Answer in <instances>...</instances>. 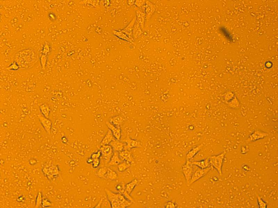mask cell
<instances>
[{
	"instance_id": "6da1fadb",
	"label": "cell",
	"mask_w": 278,
	"mask_h": 208,
	"mask_svg": "<svg viewBox=\"0 0 278 208\" xmlns=\"http://www.w3.org/2000/svg\"><path fill=\"white\" fill-rule=\"evenodd\" d=\"M15 61L21 67L30 68L38 60L36 52L30 48L24 49L18 52L15 56Z\"/></svg>"
},
{
	"instance_id": "7a4b0ae2",
	"label": "cell",
	"mask_w": 278,
	"mask_h": 208,
	"mask_svg": "<svg viewBox=\"0 0 278 208\" xmlns=\"http://www.w3.org/2000/svg\"><path fill=\"white\" fill-rule=\"evenodd\" d=\"M106 195L112 208H125L132 204L131 201L119 193H114L106 189Z\"/></svg>"
},
{
	"instance_id": "3957f363",
	"label": "cell",
	"mask_w": 278,
	"mask_h": 208,
	"mask_svg": "<svg viewBox=\"0 0 278 208\" xmlns=\"http://www.w3.org/2000/svg\"><path fill=\"white\" fill-rule=\"evenodd\" d=\"M226 152H224L217 155L209 156V161L211 166L218 172L219 175L223 174L222 167Z\"/></svg>"
},
{
	"instance_id": "277c9868",
	"label": "cell",
	"mask_w": 278,
	"mask_h": 208,
	"mask_svg": "<svg viewBox=\"0 0 278 208\" xmlns=\"http://www.w3.org/2000/svg\"><path fill=\"white\" fill-rule=\"evenodd\" d=\"M211 167L205 169H202L194 165V169L191 179L190 182L189 186L191 185L199 179L204 177L210 171Z\"/></svg>"
},
{
	"instance_id": "5b68a950",
	"label": "cell",
	"mask_w": 278,
	"mask_h": 208,
	"mask_svg": "<svg viewBox=\"0 0 278 208\" xmlns=\"http://www.w3.org/2000/svg\"><path fill=\"white\" fill-rule=\"evenodd\" d=\"M194 169V165H193L191 160H186L183 165L182 171L185 178L186 184L188 186L193 172Z\"/></svg>"
},
{
	"instance_id": "8992f818",
	"label": "cell",
	"mask_w": 278,
	"mask_h": 208,
	"mask_svg": "<svg viewBox=\"0 0 278 208\" xmlns=\"http://www.w3.org/2000/svg\"><path fill=\"white\" fill-rule=\"evenodd\" d=\"M100 150L101 153V157L104 160L106 166L110 161L111 157L113 155L114 150L110 145H102Z\"/></svg>"
},
{
	"instance_id": "52a82bcc",
	"label": "cell",
	"mask_w": 278,
	"mask_h": 208,
	"mask_svg": "<svg viewBox=\"0 0 278 208\" xmlns=\"http://www.w3.org/2000/svg\"><path fill=\"white\" fill-rule=\"evenodd\" d=\"M268 135V134L266 132L260 130H255L249 135L246 141L249 142H255L264 139Z\"/></svg>"
},
{
	"instance_id": "ba28073f",
	"label": "cell",
	"mask_w": 278,
	"mask_h": 208,
	"mask_svg": "<svg viewBox=\"0 0 278 208\" xmlns=\"http://www.w3.org/2000/svg\"><path fill=\"white\" fill-rule=\"evenodd\" d=\"M39 119L40 124L47 133L49 134H51L52 127V123L50 119L44 117L43 115L39 116Z\"/></svg>"
},
{
	"instance_id": "9c48e42d",
	"label": "cell",
	"mask_w": 278,
	"mask_h": 208,
	"mask_svg": "<svg viewBox=\"0 0 278 208\" xmlns=\"http://www.w3.org/2000/svg\"><path fill=\"white\" fill-rule=\"evenodd\" d=\"M106 125L111 131L115 139L120 140L121 137V130L120 127H116L110 123L109 121L106 122Z\"/></svg>"
},
{
	"instance_id": "30bf717a",
	"label": "cell",
	"mask_w": 278,
	"mask_h": 208,
	"mask_svg": "<svg viewBox=\"0 0 278 208\" xmlns=\"http://www.w3.org/2000/svg\"><path fill=\"white\" fill-rule=\"evenodd\" d=\"M123 141L126 143V145L124 147V150H130L131 149H134V148L141 147V145L138 140L132 139L129 138H128Z\"/></svg>"
},
{
	"instance_id": "8fae6325",
	"label": "cell",
	"mask_w": 278,
	"mask_h": 208,
	"mask_svg": "<svg viewBox=\"0 0 278 208\" xmlns=\"http://www.w3.org/2000/svg\"><path fill=\"white\" fill-rule=\"evenodd\" d=\"M142 8H144L146 15V19H148L154 13L155 7L154 5L149 1L145 2Z\"/></svg>"
},
{
	"instance_id": "7c38bea8",
	"label": "cell",
	"mask_w": 278,
	"mask_h": 208,
	"mask_svg": "<svg viewBox=\"0 0 278 208\" xmlns=\"http://www.w3.org/2000/svg\"><path fill=\"white\" fill-rule=\"evenodd\" d=\"M136 21V17H134L132 21L125 27L124 29L120 30L123 32L125 33L129 38L132 40H133V31L134 24Z\"/></svg>"
},
{
	"instance_id": "4fadbf2b",
	"label": "cell",
	"mask_w": 278,
	"mask_h": 208,
	"mask_svg": "<svg viewBox=\"0 0 278 208\" xmlns=\"http://www.w3.org/2000/svg\"><path fill=\"white\" fill-rule=\"evenodd\" d=\"M109 145L112 147L114 152H119L124 150L126 143L115 139Z\"/></svg>"
},
{
	"instance_id": "5bb4252c",
	"label": "cell",
	"mask_w": 278,
	"mask_h": 208,
	"mask_svg": "<svg viewBox=\"0 0 278 208\" xmlns=\"http://www.w3.org/2000/svg\"><path fill=\"white\" fill-rule=\"evenodd\" d=\"M192 162L193 165L202 169H205L211 167L209 161V156L206 157L204 159L197 161H193Z\"/></svg>"
},
{
	"instance_id": "9a60e30c",
	"label": "cell",
	"mask_w": 278,
	"mask_h": 208,
	"mask_svg": "<svg viewBox=\"0 0 278 208\" xmlns=\"http://www.w3.org/2000/svg\"><path fill=\"white\" fill-rule=\"evenodd\" d=\"M120 158L123 161L129 162L131 164L134 162L132 154L129 150H124L119 152Z\"/></svg>"
},
{
	"instance_id": "2e32d148",
	"label": "cell",
	"mask_w": 278,
	"mask_h": 208,
	"mask_svg": "<svg viewBox=\"0 0 278 208\" xmlns=\"http://www.w3.org/2000/svg\"><path fill=\"white\" fill-rule=\"evenodd\" d=\"M122 161H123L120 158L119 152H114L113 155L112 156L110 161L108 163L106 166L109 167L118 166Z\"/></svg>"
},
{
	"instance_id": "e0dca14e",
	"label": "cell",
	"mask_w": 278,
	"mask_h": 208,
	"mask_svg": "<svg viewBox=\"0 0 278 208\" xmlns=\"http://www.w3.org/2000/svg\"><path fill=\"white\" fill-rule=\"evenodd\" d=\"M202 145L192 148L186 154L187 160H191L200 151Z\"/></svg>"
},
{
	"instance_id": "ac0fdd59",
	"label": "cell",
	"mask_w": 278,
	"mask_h": 208,
	"mask_svg": "<svg viewBox=\"0 0 278 208\" xmlns=\"http://www.w3.org/2000/svg\"><path fill=\"white\" fill-rule=\"evenodd\" d=\"M109 121L116 127H120L124 123V119L120 115H115L112 116Z\"/></svg>"
},
{
	"instance_id": "d6986e66",
	"label": "cell",
	"mask_w": 278,
	"mask_h": 208,
	"mask_svg": "<svg viewBox=\"0 0 278 208\" xmlns=\"http://www.w3.org/2000/svg\"><path fill=\"white\" fill-rule=\"evenodd\" d=\"M136 21L138 22L142 29L144 28V25L146 19V15L144 12L139 10L136 11Z\"/></svg>"
},
{
	"instance_id": "ffe728a7",
	"label": "cell",
	"mask_w": 278,
	"mask_h": 208,
	"mask_svg": "<svg viewBox=\"0 0 278 208\" xmlns=\"http://www.w3.org/2000/svg\"><path fill=\"white\" fill-rule=\"evenodd\" d=\"M115 139L113 134L112 133V132L110 129H109L107 133H106L105 136L102 140L101 142V146L110 144L111 142Z\"/></svg>"
},
{
	"instance_id": "44dd1931",
	"label": "cell",
	"mask_w": 278,
	"mask_h": 208,
	"mask_svg": "<svg viewBox=\"0 0 278 208\" xmlns=\"http://www.w3.org/2000/svg\"><path fill=\"white\" fill-rule=\"evenodd\" d=\"M142 30V28L138 22L136 21L135 24L134 25L133 31V39L137 38L139 37L143 33Z\"/></svg>"
},
{
	"instance_id": "7402d4cb",
	"label": "cell",
	"mask_w": 278,
	"mask_h": 208,
	"mask_svg": "<svg viewBox=\"0 0 278 208\" xmlns=\"http://www.w3.org/2000/svg\"><path fill=\"white\" fill-rule=\"evenodd\" d=\"M112 33L114 36L121 40L128 42H131L132 41V40H131L125 33L123 32L120 30H114L112 31Z\"/></svg>"
},
{
	"instance_id": "603a6c76",
	"label": "cell",
	"mask_w": 278,
	"mask_h": 208,
	"mask_svg": "<svg viewBox=\"0 0 278 208\" xmlns=\"http://www.w3.org/2000/svg\"><path fill=\"white\" fill-rule=\"evenodd\" d=\"M227 104L228 106L231 109L236 110L239 109L240 107V101L236 95Z\"/></svg>"
},
{
	"instance_id": "cb8c5ba5",
	"label": "cell",
	"mask_w": 278,
	"mask_h": 208,
	"mask_svg": "<svg viewBox=\"0 0 278 208\" xmlns=\"http://www.w3.org/2000/svg\"><path fill=\"white\" fill-rule=\"evenodd\" d=\"M138 180L136 179H134L133 180L128 183L125 185L126 190L128 193L130 195L138 183Z\"/></svg>"
},
{
	"instance_id": "d4e9b609",
	"label": "cell",
	"mask_w": 278,
	"mask_h": 208,
	"mask_svg": "<svg viewBox=\"0 0 278 208\" xmlns=\"http://www.w3.org/2000/svg\"><path fill=\"white\" fill-rule=\"evenodd\" d=\"M39 110L43 116L46 118H49L50 115L51 109L48 105L42 104L39 106Z\"/></svg>"
},
{
	"instance_id": "484cf974",
	"label": "cell",
	"mask_w": 278,
	"mask_h": 208,
	"mask_svg": "<svg viewBox=\"0 0 278 208\" xmlns=\"http://www.w3.org/2000/svg\"><path fill=\"white\" fill-rule=\"evenodd\" d=\"M118 175L116 172L113 170L108 168V170L107 175H106L105 179L109 180L114 181L117 179Z\"/></svg>"
},
{
	"instance_id": "4316f807",
	"label": "cell",
	"mask_w": 278,
	"mask_h": 208,
	"mask_svg": "<svg viewBox=\"0 0 278 208\" xmlns=\"http://www.w3.org/2000/svg\"><path fill=\"white\" fill-rule=\"evenodd\" d=\"M236 95L234 91L229 90L224 94L223 98L225 101L228 103L232 100Z\"/></svg>"
},
{
	"instance_id": "83f0119b",
	"label": "cell",
	"mask_w": 278,
	"mask_h": 208,
	"mask_svg": "<svg viewBox=\"0 0 278 208\" xmlns=\"http://www.w3.org/2000/svg\"><path fill=\"white\" fill-rule=\"evenodd\" d=\"M131 164L129 162L123 161L117 166V169L119 172H123L129 168Z\"/></svg>"
},
{
	"instance_id": "f1b7e54d",
	"label": "cell",
	"mask_w": 278,
	"mask_h": 208,
	"mask_svg": "<svg viewBox=\"0 0 278 208\" xmlns=\"http://www.w3.org/2000/svg\"><path fill=\"white\" fill-rule=\"evenodd\" d=\"M108 170V167H102L99 168L97 172V175L102 179H105Z\"/></svg>"
},
{
	"instance_id": "f546056e",
	"label": "cell",
	"mask_w": 278,
	"mask_h": 208,
	"mask_svg": "<svg viewBox=\"0 0 278 208\" xmlns=\"http://www.w3.org/2000/svg\"><path fill=\"white\" fill-rule=\"evenodd\" d=\"M257 202L259 208H267V204L260 196H257Z\"/></svg>"
},
{
	"instance_id": "4dcf8cb0",
	"label": "cell",
	"mask_w": 278,
	"mask_h": 208,
	"mask_svg": "<svg viewBox=\"0 0 278 208\" xmlns=\"http://www.w3.org/2000/svg\"><path fill=\"white\" fill-rule=\"evenodd\" d=\"M43 194L42 192H39L37 194L36 200V207H38L41 205L43 200Z\"/></svg>"
},
{
	"instance_id": "1f68e13d",
	"label": "cell",
	"mask_w": 278,
	"mask_h": 208,
	"mask_svg": "<svg viewBox=\"0 0 278 208\" xmlns=\"http://www.w3.org/2000/svg\"><path fill=\"white\" fill-rule=\"evenodd\" d=\"M115 190L118 192V193L121 194L126 190L125 185L123 183L117 184L115 187Z\"/></svg>"
},
{
	"instance_id": "d6a6232c",
	"label": "cell",
	"mask_w": 278,
	"mask_h": 208,
	"mask_svg": "<svg viewBox=\"0 0 278 208\" xmlns=\"http://www.w3.org/2000/svg\"><path fill=\"white\" fill-rule=\"evenodd\" d=\"M20 68L19 65L16 61H15L13 63L9 66L8 68L10 70L17 71Z\"/></svg>"
},
{
	"instance_id": "836d02e7",
	"label": "cell",
	"mask_w": 278,
	"mask_h": 208,
	"mask_svg": "<svg viewBox=\"0 0 278 208\" xmlns=\"http://www.w3.org/2000/svg\"><path fill=\"white\" fill-rule=\"evenodd\" d=\"M100 158H96L93 160L92 162V166L94 168H97L100 165Z\"/></svg>"
},
{
	"instance_id": "e575fe53",
	"label": "cell",
	"mask_w": 278,
	"mask_h": 208,
	"mask_svg": "<svg viewBox=\"0 0 278 208\" xmlns=\"http://www.w3.org/2000/svg\"><path fill=\"white\" fill-rule=\"evenodd\" d=\"M52 205V204L50 201L47 199H43L41 204V205L43 207H48Z\"/></svg>"
},
{
	"instance_id": "d590c367",
	"label": "cell",
	"mask_w": 278,
	"mask_h": 208,
	"mask_svg": "<svg viewBox=\"0 0 278 208\" xmlns=\"http://www.w3.org/2000/svg\"><path fill=\"white\" fill-rule=\"evenodd\" d=\"M46 57V55L43 54L40 58V63H41L42 67L43 69H44L45 67L47 61Z\"/></svg>"
},
{
	"instance_id": "8d00e7d4",
	"label": "cell",
	"mask_w": 278,
	"mask_h": 208,
	"mask_svg": "<svg viewBox=\"0 0 278 208\" xmlns=\"http://www.w3.org/2000/svg\"><path fill=\"white\" fill-rule=\"evenodd\" d=\"M101 156V153L100 150L98 151L95 153L92 154L90 158L93 160L96 158H100Z\"/></svg>"
},
{
	"instance_id": "74e56055",
	"label": "cell",
	"mask_w": 278,
	"mask_h": 208,
	"mask_svg": "<svg viewBox=\"0 0 278 208\" xmlns=\"http://www.w3.org/2000/svg\"><path fill=\"white\" fill-rule=\"evenodd\" d=\"M145 3V1H136L134 5H135L137 7L142 8L144 5Z\"/></svg>"
},
{
	"instance_id": "f35d334b",
	"label": "cell",
	"mask_w": 278,
	"mask_h": 208,
	"mask_svg": "<svg viewBox=\"0 0 278 208\" xmlns=\"http://www.w3.org/2000/svg\"><path fill=\"white\" fill-rule=\"evenodd\" d=\"M50 48L48 44H45L43 48V54L46 55L49 52Z\"/></svg>"
},
{
	"instance_id": "ab89813d",
	"label": "cell",
	"mask_w": 278,
	"mask_h": 208,
	"mask_svg": "<svg viewBox=\"0 0 278 208\" xmlns=\"http://www.w3.org/2000/svg\"><path fill=\"white\" fill-rule=\"evenodd\" d=\"M165 206H164L165 208H175V205L171 202V201H168V202L165 204Z\"/></svg>"
},
{
	"instance_id": "60d3db41",
	"label": "cell",
	"mask_w": 278,
	"mask_h": 208,
	"mask_svg": "<svg viewBox=\"0 0 278 208\" xmlns=\"http://www.w3.org/2000/svg\"><path fill=\"white\" fill-rule=\"evenodd\" d=\"M49 17L50 20L51 21H54L56 19V17L55 15H54L53 13H50L49 15Z\"/></svg>"
},
{
	"instance_id": "b9f144b4",
	"label": "cell",
	"mask_w": 278,
	"mask_h": 208,
	"mask_svg": "<svg viewBox=\"0 0 278 208\" xmlns=\"http://www.w3.org/2000/svg\"><path fill=\"white\" fill-rule=\"evenodd\" d=\"M29 162L30 165H34L36 164L37 162L36 159H33L30 160H29Z\"/></svg>"
},
{
	"instance_id": "7bdbcfd3",
	"label": "cell",
	"mask_w": 278,
	"mask_h": 208,
	"mask_svg": "<svg viewBox=\"0 0 278 208\" xmlns=\"http://www.w3.org/2000/svg\"><path fill=\"white\" fill-rule=\"evenodd\" d=\"M242 169L244 171H249L250 170V168L248 165H243L242 167Z\"/></svg>"
},
{
	"instance_id": "ee69618b",
	"label": "cell",
	"mask_w": 278,
	"mask_h": 208,
	"mask_svg": "<svg viewBox=\"0 0 278 208\" xmlns=\"http://www.w3.org/2000/svg\"><path fill=\"white\" fill-rule=\"evenodd\" d=\"M127 4L130 6H132L135 4V1H128Z\"/></svg>"
}]
</instances>
